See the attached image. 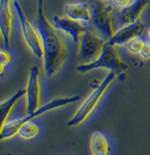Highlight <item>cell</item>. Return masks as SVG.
<instances>
[{"label": "cell", "mask_w": 150, "mask_h": 155, "mask_svg": "<svg viewBox=\"0 0 150 155\" xmlns=\"http://www.w3.org/2000/svg\"><path fill=\"white\" fill-rule=\"evenodd\" d=\"M36 26L41 34L43 43V66L48 77L57 75L68 60V47L64 38L52 24L46 13L44 0L38 1Z\"/></svg>", "instance_id": "1"}, {"label": "cell", "mask_w": 150, "mask_h": 155, "mask_svg": "<svg viewBox=\"0 0 150 155\" xmlns=\"http://www.w3.org/2000/svg\"><path fill=\"white\" fill-rule=\"evenodd\" d=\"M118 73L116 72H109L104 79L101 81V84H99L96 89L93 90V92L83 102V104L80 105V107L78 108V110L76 111V114L69 120L66 125L69 127H75L78 126L80 124L84 123L86 120H88V118L96 111V109L98 108V106L100 105L101 101L104 97L105 93L107 92L108 88L111 86V84L117 79Z\"/></svg>", "instance_id": "2"}, {"label": "cell", "mask_w": 150, "mask_h": 155, "mask_svg": "<svg viewBox=\"0 0 150 155\" xmlns=\"http://www.w3.org/2000/svg\"><path fill=\"white\" fill-rule=\"evenodd\" d=\"M80 101V95H74V96H66V97H57L52 100L50 102L46 103L45 105H42L41 107L38 110H36L32 114H28L24 118L16 119V120H12V121H8L5 123V125L3 126L2 130H1V134H0V140H5L9 139V138H13L15 135L18 134V130L19 128L23 126L24 123L28 121H31L34 118H38V117L42 116V114H46V112H49L52 110L58 109V108L64 107V106H68L73 103H76Z\"/></svg>", "instance_id": "3"}, {"label": "cell", "mask_w": 150, "mask_h": 155, "mask_svg": "<svg viewBox=\"0 0 150 155\" xmlns=\"http://www.w3.org/2000/svg\"><path fill=\"white\" fill-rule=\"evenodd\" d=\"M98 68H106L111 72H116L119 74L121 72L128 71L130 68V65L125 61H123L115 46L106 43L102 54L98 59L91 63L80 64L77 65L76 70L80 73H88V72L94 71Z\"/></svg>", "instance_id": "4"}, {"label": "cell", "mask_w": 150, "mask_h": 155, "mask_svg": "<svg viewBox=\"0 0 150 155\" xmlns=\"http://www.w3.org/2000/svg\"><path fill=\"white\" fill-rule=\"evenodd\" d=\"M13 8L16 15H17L22 33H23V37L25 39V42L27 43L28 47L31 49L32 54L36 58L43 60V43H42L41 34L39 32V29L30 21L25 9H24V7L18 0H13Z\"/></svg>", "instance_id": "5"}, {"label": "cell", "mask_w": 150, "mask_h": 155, "mask_svg": "<svg viewBox=\"0 0 150 155\" xmlns=\"http://www.w3.org/2000/svg\"><path fill=\"white\" fill-rule=\"evenodd\" d=\"M97 32L106 41L113 38L116 32V21L114 16V5L103 0L92 5V21Z\"/></svg>", "instance_id": "6"}, {"label": "cell", "mask_w": 150, "mask_h": 155, "mask_svg": "<svg viewBox=\"0 0 150 155\" xmlns=\"http://www.w3.org/2000/svg\"><path fill=\"white\" fill-rule=\"evenodd\" d=\"M107 41L101 34L90 28H87L78 44V60L80 64L91 63L98 59Z\"/></svg>", "instance_id": "7"}, {"label": "cell", "mask_w": 150, "mask_h": 155, "mask_svg": "<svg viewBox=\"0 0 150 155\" xmlns=\"http://www.w3.org/2000/svg\"><path fill=\"white\" fill-rule=\"evenodd\" d=\"M26 102L28 114H32L42 106L41 68L38 65H32L30 68L29 78L26 88Z\"/></svg>", "instance_id": "8"}, {"label": "cell", "mask_w": 150, "mask_h": 155, "mask_svg": "<svg viewBox=\"0 0 150 155\" xmlns=\"http://www.w3.org/2000/svg\"><path fill=\"white\" fill-rule=\"evenodd\" d=\"M13 0H0V34L5 48L9 49L13 32Z\"/></svg>", "instance_id": "9"}, {"label": "cell", "mask_w": 150, "mask_h": 155, "mask_svg": "<svg viewBox=\"0 0 150 155\" xmlns=\"http://www.w3.org/2000/svg\"><path fill=\"white\" fill-rule=\"evenodd\" d=\"M149 3L150 0H134L128 7L120 9L115 17L116 25L120 28L141 21V14L149 5Z\"/></svg>", "instance_id": "10"}, {"label": "cell", "mask_w": 150, "mask_h": 155, "mask_svg": "<svg viewBox=\"0 0 150 155\" xmlns=\"http://www.w3.org/2000/svg\"><path fill=\"white\" fill-rule=\"evenodd\" d=\"M52 24L60 32L68 34L75 44H80V38L87 29L84 23L71 19L66 16L55 15L52 18Z\"/></svg>", "instance_id": "11"}, {"label": "cell", "mask_w": 150, "mask_h": 155, "mask_svg": "<svg viewBox=\"0 0 150 155\" xmlns=\"http://www.w3.org/2000/svg\"><path fill=\"white\" fill-rule=\"evenodd\" d=\"M146 25L141 21L133 23L131 25L124 26V27H120L118 30H116L113 38L109 39L107 41V43L115 46V47L121 45H127L134 38L141 37V34L144 33Z\"/></svg>", "instance_id": "12"}, {"label": "cell", "mask_w": 150, "mask_h": 155, "mask_svg": "<svg viewBox=\"0 0 150 155\" xmlns=\"http://www.w3.org/2000/svg\"><path fill=\"white\" fill-rule=\"evenodd\" d=\"M64 14L74 21L89 23L92 21V5L87 2H68L64 5Z\"/></svg>", "instance_id": "13"}, {"label": "cell", "mask_w": 150, "mask_h": 155, "mask_svg": "<svg viewBox=\"0 0 150 155\" xmlns=\"http://www.w3.org/2000/svg\"><path fill=\"white\" fill-rule=\"evenodd\" d=\"M24 96H26V89H19L11 97L0 103V134H1L3 126L9 121V117L12 110L14 109L16 104L19 102V100L23 98Z\"/></svg>", "instance_id": "14"}, {"label": "cell", "mask_w": 150, "mask_h": 155, "mask_svg": "<svg viewBox=\"0 0 150 155\" xmlns=\"http://www.w3.org/2000/svg\"><path fill=\"white\" fill-rule=\"evenodd\" d=\"M90 149L93 155H109L111 146L107 137L102 132H94L91 136Z\"/></svg>", "instance_id": "15"}, {"label": "cell", "mask_w": 150, "mask_h": 155, "mask_svg": "<svg viewBox=\"0 0 150 155\" xmlns=\"http://www.w3.org/2000/svg\"><path fill=\"white\" fill-rule=\"evenodd\" d=\"M40 134V127L39 125L31 120V121H28L26 123L23 124L19 130H18V136L26 140H31L34 139L36 137H38Z\"/></svg>", "instance_id": "16"}, {"label": "cell", "mask_w": 150, "mask_h": 155, "mask_svg": "<svg viewBox=\"0 0 150 155\" xmlns=\"http://www.w3.org/2000/svg\"><path fill=\"white\" fill-rule=\"evenodd\" d=\"M146 41L141 37H136L133 40L129 42V43L125 45V48L129 51L130 54H133V55H139L143 50L144 46H145Z\"/></svg>", "instance_id": "17"}, {"label": "cell", "mask_w": 150, "mask_h": 155, "mask_svg": "<svg viewBox=\"0 0 150 155\" xmlns=\"http://www.w3.org/2000/svg\"><path fill=\"white\" fill-rule=\"evenodd\" d=\"M11 62V54L7 48H0V63L5 66L9 65Z\"/></svg>", "instance_id": "18"}, {"label": "cell", "mask_w": 150, "mask_h": 155, "mask_svg": "<svg viewBox=\"0 0 150 155\" xmlns=\"http://www.w3.org/2000/svg\"><path fill=\"white\" fill-rule=\"evenodd\" d=\"M141 58L145 61H148L150 60V42L149 41H146L145 46H144L143 50H141V53L139 54Z\"/></svg>", "instance_id": "19"}, {"label": "cell", "mask_w": 150, "mask_h": 155, "mask_svg": "<svg viewBox=\"0 0 150 155\" xmlns=\"http://www.w3.org/2000/svg\"><path fill=\"white\" fill-rule=\"evenodd\" d=\"M113 5L118 9H123V8L128 7L129 5L133 2V0H113Z\"/></svg>", "instance_id": "20"}, {"label": "cell", "mask_w": 150, "mask_h": 155, "mask_svg": "<svg viewBox=\"0 0 150 155\" xmlns=\"http://www.w3.org/2000/svg\"><path fill=\"white\" fill-rule=\"evenodd\" d=\"M5 66L3 65L2 63H0V77L5 74Z\"/></svg>", "instance_id": "21"}, {"label": "cell", "mask_w": 150, "mask_h": 155, "mask_svg": "<svg viewBox=\"0 0 150 155\" xmlns=\"http://www.w3.org/2000/svg\"><path fill=\"white\" fill-rule=\"evenodd\" d=\"M146 37H147V41L150 42V28L147 30V34H146Z\"/></svg>", "instance_id": "22"}, {"label": "cell", "mask_w": 150, "mask_h": 155, "mask_svg": "<svg viewBox=\"0 0 150 155\" xmlns=\"http://www.w3.org/2000/svg\"><path fill=\"white\" fill-rule=\"evenodd\" d=\"M103 1H105V2H111L113 0H103Z\"/></svg>", "instance_id": "23"}, {"label": "cell", "mask_w": 150, "mask_h": 155, "mask_svg": "<svg viewBox=\"0 0 150 155\" xmlns=\"http://www.w3.org/2000/svg\"><path fill=\"white\" fill-rule=\"evenodd\" d=\"M66 1H69V2H72L73 0H66Z\"/></svg>", "instance_id": "24"}]
</instances>
